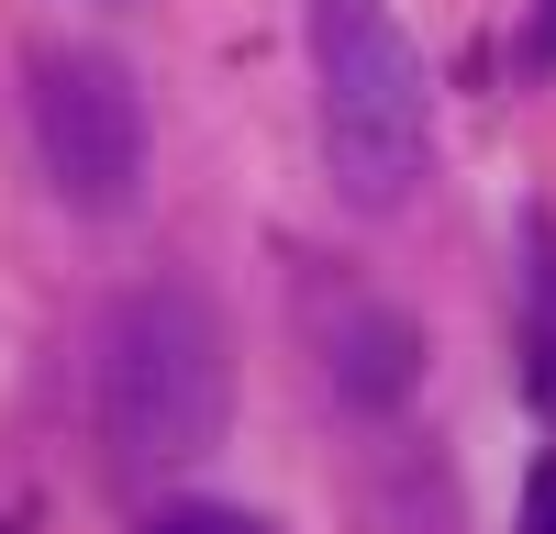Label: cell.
Masks as SVG:
<instances>
[{
  "instance_id": "1",
  "label": "cell",
  "mask_w": 556,
  "mask_h": 534,
  "mask_svg": "<svg viewBox=\"0 0 556 534\" xmlns=\"http://www.w3.org/2000/svg\"><path fill=\"white\" fill-rule=\"evenodd\" d=\"M223 400H235V356H223V323L190 279H146L112 301L101 323V445L112 479L146 490L178 479L223 445Z\"/></svg>"
},
{
  "instance_id": "2",
  "label": "cell",
  "mask_w": 556,
  "mask_h": 534,
  "mask_svg": "<svg viewBox=\"0 0 556 534\" xmlns=\"http://www.w3.org/2000/svg\"><path fill=\"white\" fill-rule=\"evenodd\" d=\"M312 101H323V167H334L345 212H401L424 190L434 101L390 0H312Z\"/></svg>"
},
{
  "instance_id": "3",
  "label": "cell",
  "mask_w": 556,
  "mask_h": 534,
  "mask_svg": "<svg viewBox=\"0 0 556 534\" xmlns=\"http://www.w3.org/2000/svg\"><path fill=\"white\" fill-rule=\"evenodd\" d=\"M34 156L67 212H123L146 178V101L101 44H45L34 56Z\"/></svg>"
},
{
  "instance_id": "4",
  "label": "cell",
  "mask_w": 556,
  "mask_h": 534,
  "mask_svg": "<svg viewBox=\"0 0 556 534\" xmlns=\"http://www.w3.org/2000/svg\"><path fill=\"white\" fill-rule=\"evenodd\" d=\"M323 379H334L345 412H401L424 390V323L390 301H345L334 334H323Z\"/></svg>"
},
{
  "instance_id": "5",
  "label": "cell",
  "mask_w": 556,
  "mask_h": 534,
  "mask_svg": "<svg viewBox=\"0 0 556 534\" xmlns=\"http://www.w3.org/2000/svg\"><path fill=\"white\" fill-rule=\"evenodd\" d=\"M523 390L556 423V223H534V267H523Z\"/></svg>"
},
{
  "instance_id": "6",
  "label": "cell",
  "mask_w": 556,
  "mask_h": 534,
  "mask_svg": "<svg viewBox=\"0 0 556 534\" xmlns=\"http://www.w3.org/2000/svg\"><path fill=\"white\" fill-rule=\"evenodd\" d=\"M523 78H556V0H534V23H523Z\"/></svg>"
},
{
  "instance_id": "7",
  "label": "cell",
  "mask_w": 556,
  "mask_h": 534,
  "mask_svg": "<svg viewBox=\"0 0 556 534\" xmlns=\"http://www.w3.org/2000/svg\"><path fill=\"white\" fill-rule=\"evenodd\" d=\"M523 534H556V457H534L523 479Z\"/></svg>"
},
{
  "instance_id": "8",
  "label": "cell",
  "mask_w": 556,
  "mask_h": 534,
  "mask_svg": "<svg viewBox=\"0 0 556 534\" xmlns=\"http://www.w3.org/2000/svg\"><path fill=\"white\" fill-rule=\"evenodd\" d=\"M156 534H267V523H245V512H167Z\"/></svg>"
}]
</instances>
